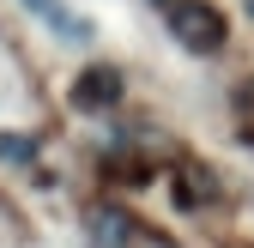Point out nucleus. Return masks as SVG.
<instances>
[{
  "mask_svg": "<svg viewBox=\"0 0 254 248\" xmlns=\"http://www.w3.org/2000/svg\"><path fill=\"white\" fill-rule=\"evenodd\" d=\"M109 85H115L109 73H91L85 85H73V97H85V103H103V97H109Z\"/></svg>",
  "mask_w": 254,
  "mask_h": 248,
  "instance_id": "7ed1b4c3",
  "label": "nucleus"
},
{
  "mask_svg": "<svg viewBox=\"0 0 254 248\" xmlns=\"http://www.w3.org/2000/svg\"><path fill=\"white\" fill-rule=\"evenodd\" d=\"M24 6H37V18H43V24H55L61 37H73V43H85V37H91V24H85V18H67V6H61V0H24Z\"/></svg>",
  "mask_w": 254,
  "mask_h": 248,
  "instance_id": "f03ea898",
  "label": "nucleus"
},
{
  "mask_svg": "<svg viewBox=\"0 0 254 248\" xmlns=\"http://www.w3.org/2000/svg\"><path fill=\"white\" fill-rule=\"evenodd\" d=\"M170 30H176V43L200 49V55H212L224 43V18H218L206 0H170Z\"/></svg>",
  "mask_w": 254,
  "mask_h": 248,
  "instance_id": "f257e3e1",
  "label": "nucleus"
}]
</instances>
